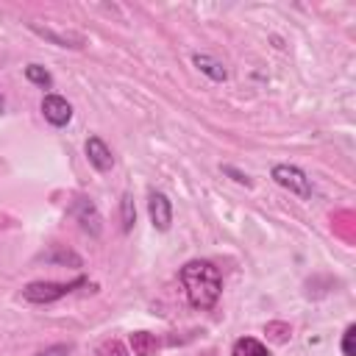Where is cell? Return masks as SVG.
<instances>
[{
  "label": "cell",
  "mask_w": 356,
  "mask_h": 356,
  "mask_svg": "<svg viewBox=\"0 0 356 356\" xmlns=\"http://www.w3.org/2000/svg\"><path fill=\"white\" fill-rule=\"evenodd\" d=\"M120 209H123V231H125V234H131V231H134V226H136V209H134V198H131L128 193L123 195Z\"/></svg>",
  "instance_id": "obj_14"
},
{
  "label": "cell",
  "mask_w": 356,
  "mask_h": 356,
  "mask_svg": "<svg viewBox=\"0 0 356 356\" xmlns=\"http://www.w3.org/2000/svg\"><path fill=\"white\" fill-rule=\"evenodd\" d=\"M265 334H267L273 342L281 345V342H287V339L292 337V328H290L287 323H267V326H265Z\"/></svg>",
  "instance_id": "obj_16"
},
{
  "label": "cell",
  "mask_w": 356,
  "mask_h": 356,
  "mask_svg": "<svg viewBox=\"0 0 356 356\" xmlns=\"http://www.w3.org/2000/svg\"><path fill=\"white\" fill-rule=\"evenodd\" d=\"M0 114H3V98H0Z\"/></svg>",
  "instance_id": "obj_20"
},
{
  "label": "cell",
  "mask_w": 356,
  "mask_h": 356,
  "mask_svg": "<svg viewBox=\"0 0 356 356\" xmlns=\"http://www.w3.org/2000/svg\"><path fill=\"white\" fill-rule=\"evenodd\" d=\"M231 356H270V350L253 337H240L231 348Z\"/></svg>",
  "instance_id": "obj_11"
},
{
  "label": "cell",
  "mask_w": 356,
  "mask_h": 356,
  "mask_svg": "<svg viewBox=\"0 0 356 356\" xmlns=\"http://www.w3.org/2000/svg\"><path fill=\"white\" fill-rule=\"evenodd\" d=\"M181 287L187 292V301L195 309H212L223 295V278L220 270L206 259H193L178 273Z\"/></svg>",
  "instance_id": "obj_1"
},
{
  "label": "cell",
  "mask_w": 356,
  "mask_h": 356,
  "mask_svg": "<svg viewBox=\"0 0 356 356\" xmlns=\"http://www.w3.org/2000/svg\"><path fill=\"white\" fill-rule=\"evenodd\" d=\"M353 337H356V326H348L342 334V356H356L353 350Z\"/></svg>",
  "instance_id": "obj_19"
},
{
  "label": "cell",
  "mask_w": 356,
  "mask_h": 356,
  "mask_svg": "<svg viewBox=\"0 0 356 356\" xmlns=\"http://www.w3.org/2000/svg\"><path fill=\"white\" fill-rule=\"evenodd\" d=\"M87 159L98 172H109L114 167V156L109 150V145L100 136H89L87 139Z\"/></svg>",
  "instance_id": "obj_7"
},
{
  "label": "cell",
  "mask_w": 356,
  "mask_h": 356,
  "mask_svg": "<svg viewBox=\"0 0 356 356\" xmlns=\"http://www.w3.org/2000/svg\"><path fill=\"white\" fill-rule=\"evenodd\" d=\"M42 259H45V262H56V265H67V262H70L73 267H81V256H75L73 251H64L62 245H56V248H53L51 253H45Z\"/></svg>",
  "instance_id": "obj_13"
},
{
  "label": "cell",
  "mask_w": 356,
  "mask_h": 356,
  "mask_svg": "<svg viewBox=\"0 0 356 356\" xmlns=\"http://www.w3.org/2000/svg\"><path fill=\"white\" fill-rule=\"evenodd\" d=\"M128 342H131L134 356H156V350H159V339L148 331H134L128 337Z\"/></svg>",
  "instance_id": "obj_10"
},
{
  "label": "cell",
  "mask_w": 356,
  "mask_h": 356,
  "mask_svg": "<svg viewBox=\"0 0 356 356\" xmlns=\"http://www.w3.org/2000/svg\"><path fill=\"white\" fill-rule=\"evenodd\" d=\"M70 215L81 223V229H84L87 234H92V237H98V234H100V223H103V217H100L98 206H95L89 198H75V201H73V206H70Z\"/></svg>",
  "instance_id": "obj_4"
},
{
  "label": "cell",
  "mask_w": 356,
  "mask_h": 356,
  "mask_svg": "<svg viewBox=\"0 0 356 356\" xmlns=\"http://www.w3.org/2000/svg\"><path fill=\"white\" fill-rule=\"evenodd\" d=\"M26 78H28L31 84L42 87V89H51V87H53V75H51L42 64H28V67H26Z\"/></svg>",
  "instance_id": "obj_12"
},
{
  "label": "cell",
  "mask_w": 356,
  "mask_h": 356,
  "mask_svg": "<svg viewBox=\"0 0 356 356\" xmlns=\"http://www.w3.org/2000/svg\"><path fill=\"white\" fill-rule=\"evenodd\" d=\"M223 172L226 175H231L237 184H242V187H253V181L248 178V172H242V170H237V167H231V164H223Z\"/></svg>",
  "instance_id": "obj_18"
},
{
  "label": "cell",
  "mask_w": 356,
  "mask_h": 356,
  "mask_svg": "<svg viewBox=\"0 0 356 356\" xmlns=\"http://www.w3.org/2000/svg\"><path fill=\"white\" fill-rule=\"evenodd\" d=\"M70 353H73V345L70 342H59V345H51V348L34 353V356H70Z\"/></svg>",
  "instance_id": "obj_17"
},
{
  "label": "cell",
  "mask_w": 356,
  "mask_h": 356,
  "mask_svg": "<svg viewBox=\"0 0 356 356\" xmlns=\"http://www.w3.org/2000/svg\"><path fill=\"white\" fill-rule=\"evenodd\" d=\"M37 37H42V39H48V42H53V45H59V48H73V51H81L84 45H87V39L81 37V34H59V31H53V28H42V26H37V23H31L28 26Z\"/></svg>",
  "instance_id": "obj_8"
},
{
  "label": "cell",
  "mask_w": 356,
  "mask_h": 356,
  "mask_svg": "<svg viewBox=\"0 0 356 356\" xmlns=\"http://www.w3.org/2000/svg\"><path fill=\"white\" fill-rule=\"evenodd\" d=\"M42 114H45V120L51 125L62 128V125H67L73 120V106L62 95H45L42 98Z\"/></svg>",
  "instance_id": "obj_6"
},
{
  "label": "cell",
  "mask_w": 356,
  "mask_h": 356,
  "mask_svg": "<svg viewBox=\"0 0 356 356\" xmlns=\"http://www.w3.org/2000/svg\"><path fill=\"white\" fill-rule=\"evenodd\" d=\"M148 215H150V223L156 231H170L172 226V204L164 193H150L148 198Z\"/></svg>",
  "instance_id": "obj_5"
},
{
  "label": "cell",
  "mask_w": 356,
  "mask_h": 356,
  "mask_svg": "<svg viewBox=\"0 0 356 356\" xmlns=\"http://www.w3.org/2000/svg\"><path fill=\"white\" fill-rule=\"evenodd\" d=\"M193 64H195L204 75H209L212 81H217V84L229 78V70H226L217 59H212V56H206V53H195V56H193Z\"/></svg>",
  "instance_id": "obj_9"
},
{
  "label": "cell",
  "mask_w": 356,
  "mask_h": 356,
  "mask_svg": "<svg viewBox=\"0 0 356 356\" xmlns=\"http://www.w3.org/2000/svg\"><path fill=\"white\" fill-rule=\"evenodd\" d=\"M87 278H75L70 284H56V281H31L26 290H23V298L28 303H53L64 295H70L75 287H84Z\"/></svg>",
  "instance_id": "obj_2"
},
{
  "label": "cell",
  "mask_w": 356,
  "mask_h": 356,
  "mask_svg": "<svg viewBox=\"0 0 356 356\" xmlns=\"http://www.w3.org/2000/svg\"><path fill=\"white\" fill-rule=\"evenodd\" d=\"M270 175H273V181L278 187H284L287 193H292L298 198H312V181H309V175L301 167H295V164H276Z\"/></svg>",
  "instance_id": "obj_3"
},
{
  "label": "cell",
  "mask_w": 356,
  "mask_h": 356,
  "mask_svg": "<svg viewBox=\"0 0 356 356\" xmlns=\"http://www.w3.org/2000/svg\"><path fill=\"white\" fill-rule=\"evenodd\" d=\"M95 356H128V350H125V345L120 339H103L95 348Z\"/></svg>",
  "instance_id": "obj_15"
}]
</instances>
